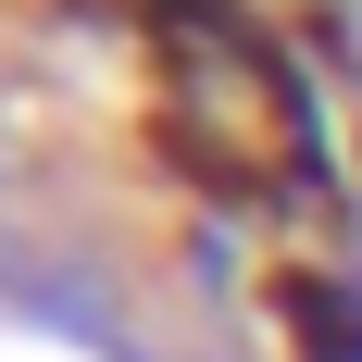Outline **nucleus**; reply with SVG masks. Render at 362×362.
<instances>
[{"label": "nucleus", "instance_id": "nucleus-1", "mask_svg": "<svg viewBox=\"0 0 362 362\" xmlns=\"http://www.w3.org/2000/svg\"><path fill=\"white\" fill-rule=\"evenodd\" d=\"M275 313H288L300 362H362V288H337V275H288Z\"/></svg>", "mask_w": 362, "mask_h": 362}, {"label": "nucleus", "instance_id": "nucleus-2", "mask_svg": "<svg viewBox=\"0 0 362 362\" xmlns=\"http://www.w3.org/2000/svg\"><path fill=\"white\" fill-rule=\"evenodd\" d=\"M163 13H175V25H225V0H163Z\"/></svg>", "mask_w": 362, "mask_h": 362}]
</instances>
